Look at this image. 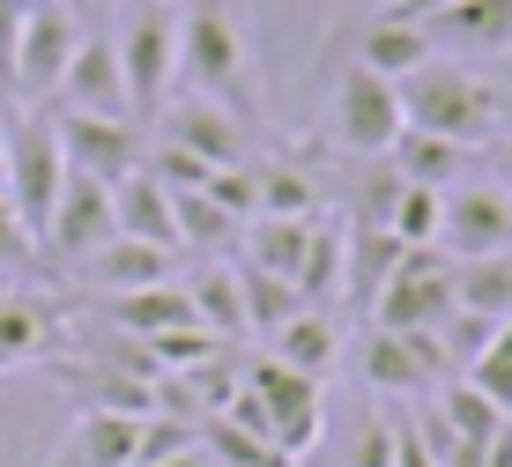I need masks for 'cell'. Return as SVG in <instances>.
<instances>
[{"label":"cell","mask_w":512,"mask_h":467,"mask_svg":"<svg viewBox=\"0 0 512 467\" xmlns=\"http://www.w3.org/2000/svg\"><path fill=\"white\" fill-rule=\"evenodd\" d=\"M179 82L201 97L231 104L253 127L260 119V82H253V38H245L238 0H179Z\"/></svg>","instance_id":"cell-1"},{"label":"cell","mask_w":512,"mask_h":467,"mask_svg":"<svg viewBox=\"0 0 512 467\" xmlns=\"http://www.w3.org/2000/svg\"><path fill=\"white\" fill-rule=\"evenodd\" d=\"M401 119H409L416 134H446V141L483 149V141H498L512 127V104L490 75H475L468 60H446V52H438L416 75H401Z\"/></svg>","instance_id":"cell-2"},{"label":"cell","mask_w":512,"mask_h":467,"mask_svg":"<svg viewBox=\"0 0 512 467\" xmlns=\"http://www.w3.org/2000/svg\"><path fill=\"white\" fill-rule=\"evenodd\" d=\"M0 141H8V201L30 223V238H45L52 208L67 186V149L45 104H0Z\"/></svg>","instance_id":"cell-3"},{"label":"cell","mask_w":512,"mask_h":467,"mask_svg":"<svg viewBox=\"0 0 512 467\" xmlns=\"http://www.w3.org/2000/svg\"><path fill=\"white\" fill-rule=\"evenodd\" d=\"M119 67H127V104L149 127L171 97H179V0H127L119 23Z\"/></svg>","instance_id":"cell-4"},{"label":"cell","mask_w":512,"mask_h":467,"mask_svg":"<svg viewBox=\"0 0 512 467\" xmlns=\"http://www.w3.org/2000/svg\"><path fill=\"white\" fill-rule=\"evenodd\" d=\"M401 82H386L379 67H364V60H342V75H334L327 89V141L342 156H386L401 141Z\"/></svg>","instance_id":"cell-5"},{"label":"cell","mask_w":512,"mask_h":467,"mask_svg":"<svg viewBox=\"0 0 512 467\" xmlns=\"http://www.w3.org/2000/svg\"><path fill=\"white\" fill-rule=\"evenodd\" d=\"M82 30H90V23H82L67 0H30L23 38H15V67H8V97L15 104H52V97H60Z\"/></svg>","instance_id":"cell-6"},{"label":"cell","mask_w":512,"mask_h":467,"mask_svg":"<svg viewBox=\"0 0 512 467\" xmlns=\"http://www.w3.org/2000/svg\"><path fill=\"white\" fill-rule=\"evenodd\" d=\"M446 312H453V253H438V245H409V253H401V267L386 275L379 304H372V327L431 334Z\"/></svg>","instance_id":"cell-7"},{"label":"cell","mask_w":512,"mask_h":467,"mask_svg":"<svg viewBox=\"0 0 512 467\" xmlns=\"http://www.w3.org/2000/svg\"><path fill=\"white\" fill-rule=\"evenodd\" d=\"M438 253L453 260L512 253V193L498 178H461V186L438 193Z\"/></svg>","instance_id":"cell-8"},{"label":"cell","mask_w":512,"mask_h":467,"mask_svg":"<svg viewBox=\"0 0 512 467\" xmlns=\"http://www.w3.org/2000/svg\"><path fill=\"white\" fill-rule=\"evenodd\" d=\"M245 386H253V401L268 408V430H275V445L290 460H305L312 445H320V379H305V371H290L282 356H253V371H245Z\"/></svg>","instance_id":"cell-9"},{"label":"cell","mask_w":512,"mask_h":467,"mask_svg":"<svg viewBox=\"0 0 512 467\" xmlns=\"http://www.w3.org/2000/svg\"><path fill=\"white\" fill-rule=\"evenodd\" d=\"M364 379H372L386 401H431L438 386L453 379L438 334H394V327H372L364 334Z\"/></svg>","instance_id":"cell-10"},{"label":"cell","mask_w":512,"mask_h":467,"mask_svg":"<svg viewBox=\"0 0 512 467\" xmlns=\"http://www.w3.org/2000/svg\"><path fill=\"white\" fill-rule=\"evenodd\" d=\"M104 238H119V215H112V186L90 171H67V186H60V208H52V223H45V238H38V253H52L75 275L82 260L97 253Z\"/></svg>","instance_id":"cell-11"},{"label":"cell","mask_w":512,"mask_h":467,"mask_svg":"<svg viewBox=\"0 0 512 467\" xmlns=\"http://www.w3.org/2000/svg\"><path fill=\"white\" fill-rule=\"evenodd\" d=\"M52 127H60V149H67V171H90V178H127L141 171V156H149V127L141 119H104V112H52Z\"/></svg>","instance_id":"cell-12"},{"label":"cell","mask_w":512,"mask_h":467,"mask_svg":"<svg viewBox=\"0 0 512 467\" xmlns=\"http://www.w3.org/2000/svg\"><path fill=\"white\" fill-rule=\"evenodd\" d=\"M164 141H179V149H193L201 164H216V171H231V164H253V127L231 112V104H216V97H201V89H186V97H171L164 112Z\"/></svg>","instance_id":"cell-13"},{"label":"cell","mask_w":512,"mask_h":467,"mask_svg":"<svg viewBox=\"0 0 512 467\" xmlns=\"http://www.w3.org/2000/svg\"><path fill=\"white\" fill-rule=\"evenodd\" d=\"M416 23L431 30V45L446 60H498V52H512V0H438V8H416Z\"/></svg>","instance_id":"cell-14"},{"label":"cell","mask_w":512,"mask_h":467,"mask_svg":"<svg viewBox=\"0 0 512 467\" xmlns=\"http://www.w3.org/2000/svg\"><path fill=\"white\" fill-rule=\"evenodd\" d=\"M60 112H104V119H134L127 104V67H119V45L104 30H82L75 60H67V82H60Z\"/></svg>","instance_id":"cell-15"},{"label":"cell","mask_w":512,"mask_h":467,"mask_svg":"<svg viewBox=\"0 0 512 467\" xmlns=\"http://www.w3.org/2000/svg\"><path fill=\"white\" fill-rule=\"evenodd\" d=\"M75 282L90 297H127V290H149V282H171V245H149V238H104L90 260L75 267Z\"/></svg>","instance_id":"cell-16"},{"label":"cell","mask_w":512,"mask_h":467,"mask_svg":"<svg viewBox=\"0 0 512 467\" xmlns=\"http://www.w3.org/2000/svg\"><path fill=\"white\" fill-rule=\"evenodd\" d=\"M349 60H364V67H379L386 82H401V75H416L423 60H438V45H431V30H423L409 8H379V15L357 23Z\"/></svg>","instance_id":"cell-17"},{"label":"cell","mask_w":512,"mask_h":467,"mask_svg":"<svg viewBox=\"0 0 512 467\" xmlns=\"http://www.w3.org/2000/svg\"><path fill=\"white\" fill-rule=\"evenodd\" d=\"M401 253H409V245H401L394 230L342 223V290H349V304H357L364 319H372V304H379V290H386V275L401 267Z\"/></svg>","instance_id":"cell-18"},{"label":"cell","mask_w":512,"mask_h":467,"mask_svg":"<svg viewBox=\"0 0 512 467\" xmlns=\"http://www.w3.org/2000/svg\"><path fill=\"white\" fill-rule=\"evenodd\" d=\"M52 334H60V312H52L45 297L15 290V282H0V379H8L15 364H52Z\"/></svg>","instance_id":"cell-19"},{"label":"cell","mask_w":512,"mask_h":467,"mask_svg":"<svg viewBox=\"0 0 512 467\" xmlns=\"http://www.w3.org/2000/svg\"><path fill=\"white\" fill-rule=\"evenodd\" d=\"M386 164H394L409 186H461L468 171H483V149H468V141H446V134H416V127H401V141L386 149Z\"/></svg>","instance_id":"cell-20"},{"label":"cell","mask_w":512,"mask_h":467,"mask_svg":"<svg viewBox=\"0 0 512 467\" xmlns=\"http://www.w3.org/2000/svg\"><path fill=\"white\" fill-rule=\"evenodd\" d=\"M141 453V416H112V408H82L75 438L60 445L52 467H134Z\"/></svg>","instance_id":"cell-21"},{"label":"cell","mask_w":512,"mask_h":467,"mask_svg":"<svg viewBox=\"0 0 512 467\" xmlns=\"http://www.w3.org/2000/svg\"><path fill=\"white\" fill-rule=\"evenodd\" d=\"M104 319H112V334H134V341H156V334H171V327H201V319H193L186 282H149V290L104 297Z\"/></svg>","instance_id":"cell-22"},{"label":"cell","mask_w":512,"mask_h":467,"mask_svg":"<svg viewBox=\"0 0 512 467\" xmlns=\"http://www.w3.org/2000/svg\"><path fill=\"white\" fill-rule=\"evenodd\" d=\"M312 230H320V215H253L245 238H238V260L297 282V267H305V253H312Z\"/></svg>","instance_id":"cell-23"},{"label":"cell","mask_w":512,"mask_h":467,"mask_svg":"<svg viewBox=\"0 0 512 467\" xmlns=\"http://www.w3.org/2000/svg\"><path fill=\"white\" fill-rule=\"evenodd\" d=\"M268 356H282L290 371H305V379H327L334 371V356H342V327H334V312H297V319H282V327L268 334Z\"/></svg>","instance_id":"cell-24"},{"label":"cell","mask_w":512,"mask_h":467,"mask_svg":"<svg viewBox=\"0 0 512 467\" xmlns=\"http://www.w3.org/2000/svg\"><path fill=\"white\" fill-rule=\"evenodd\" d=\"M112 215H119V230H127V238H149V245H171V253H179L171 193L156 186L149 171H127V178H112Z\"/></svg>","instance_id":"cell-25"},{"label":"cell","mask_w":512,"mask_h":467,"mask_svg":"<svg viewBox=\"0 0 512 467\" xmlns=\"http://www.w3.org/2000/svg\"><path fill=\"white\" fill-rule=\"evenodd\" d=\"M186 297H193V319H201L216 341H238V334H245L238 267H201V275H186Z\"/></svg>","instance_id":"cell-26"},{"label":"cell","mask_w":512,"mask_h":467,"mask_svg":"<svg viewBox=\"0 0 512 467\" xmlns=\"http://www.w3.org/2000/svg\"><path fill=\"white\" fill-rule=\"evenodd\" d=\"M431 401H438V416H446V430H453V438H468V445H490L498 430H512V416L490 401L483 386H468V379H446Z\"/></svg>","instance_id":"cell-27"},{"label":"cell","mask_w":512,"mask_h":467,"mask_svg":"<svg viewBox=\"0 0 512 467\" xmlns=\"http://www.w3.org/2000/svg\"><path fill=\"white\" fill-rule=\"evenodd\" d=\"M238 297H245V334H275L282 319L305 312L297 282H282V275H268V267H253V260H238Z\"/></svg>","instance_id":"cell-28"},{"label":"cell","mask_w":512,"mask_h":467,"mask_svg":"<svg viewBox=\"0 0 512 467\" xmlns=\"http://www.w3.org/2000/svg\"><path fill=\"white\" fill-rule=\"evenodd\" d=\"M453 304H468L483 319H512V253L453 260Z\"/></svg>","instance_id":"cell-29"},{"label":"cell","mask_w":512,"mask_h":467,"mask_svg":"<svg viewBox=\"0 0 512 467\" xmlns=\"http://www.w3.org/2000/svg\"><path fill=\"white\" fill-rule=\"evenodd\" d=\"M260 178V215H327V186L305 164H253Z\"/></svg>","instance_id":"cell-30"},{"label":"cell","mask_w":512,"mask_h":467,"mask_svg":"<svg viewBox=\"0 0 512 467\" xmlns=\"http://www.w3.org/2000/svg\"><path fill=\"white\" fill-rule=\"evenodd\" d=\"M201 445H208V460H216V467H297L275 438H260V430H245L231 416H208L201 423Z\"/></svg>","instance_id":"cell-31"},{"label":"cell","mask_w":512,"mask_h":467,"mask_svg":"<svg viewBox=\"0 0 512 467\" xmlns=\"http://www.w3.org/2000/svg\"><path fill=\"white\" fill-rule=\"evenodd\" d=\"M334 290H342V223H334V215H320L312 253H305V267H297V297H305L312 312H327Z\"/></svg>","instance_id":"cell-32"},{"label":"cell","mask_w":512,"mask_h":467,"mask_svg":"<svg viewBox=\"0 0 512 467\" xmlns=\"http://www.w3.org/2000/svg\"><path fill=\"white\" fill-rule=\"evenodd\" d=\"M171 223H179V245H231L238 238V223L223 215L216 201H208V186H193V193H171Z\"/></svg>","instance_id":"cell-33"},{"label":"cell","mask_w":512,"mask_h":467,"mask_svg":"<svg viewBox=\"0 0 512 467\" xmlns=\"http://www.w3.org/2000/svg\"><path fill=\"white\" fill-rule=\"evenodd\" d=\"M468 386H483L490 401L512 416V319H498V334H490V349L468 364Z\"/></svg>","instance_id":"cell-34"},{"label":"cell","mask_w":512,"mask_h":467,"mask_svg":"<svg viewBox=\"0 0 512 467\" xmlns=\"http://www.w3.org/2000/svg\"><path fill=\"white\" fill-rule=\"evenodd\" d=\"M394 238H401V245H438V186H409V178H401Z\"/></svg>","instance_id":"cell-35"},{"label":"cell","mask_w":512,"mask_h":467,"mask_svg":"<svg viewBox=\"0 0 512 467\" xmlns=\"http://www.w3.org/2000/svg\"><path fill=\"white\" fill-rule=\"evenodd\" d=\"M208 201H216L223 215H231V223L245 230L260 215V178H253V164H231V171H216L208 178Z\"/></svg>","instance_id":"cell-36"},{"label":"cell","mask_w":512,"mask_h":467,"mask_svg":"<svg viewBox=\"0 0 512 467\" xmlns=\"http://www.w3.org/2000/svg\"><path fill=\"white\" fill-rule=\"evenodd\" d=\"M30 260H38V238H30V223L15 215V201L0 193V275H23Z\"/></svg>","instance_id":"cell-37"},{"label":"cell","mask_w":512,"mask_h":467,"mask_svg":"<svg viewBox=\"0 0 512 467\" xmlns=\"http://www.w3.org/2000/svg\"><path fill=\"white\" fill-rule=\"evenodd\" d=\"M349 467H394V408L357 423V438H349Z\"/></svg>","instance_id":"cell-38"},{"label":"cell","mask_w":512,"mask_h":467,"mask_svg":"<svg viewBox=\"0 0 512 467\" xmlns=\"http://www.w3.org/2000/svg\"><path fill=\"white\" fill-rule=\"evenodd\" d=\"M394 467H438V445L416 423V408H394Z\"/></svg>","instance_id":"cell-39"},{"label":"cell","mask_w":512,"mask_h":467,"mask_svg":"<svg viewBox=\"0 0 512 467\" xmlns=\"http://www.w3.org/2000/svg\"><path fill=\"white\" fill-rule=\"evenodd\" d=\"M23 15H30V0H0V89H8V67H15V38H23Z\"/></svg>","instance_id":"cell-40"},{"label":"cell","mask_w":512,"mask_h":467,"mask_svg":"<svg viewBox=\"0 0 512 467\" xmlns=\"http://www.w3.org/2000/svg\"><path fill=\"white\" fill-rule=\"evenodd\" d=\"M483 178H498V186L512 193V127L498 141H483Z\"/></svg>","instance_id":"cell-41"},{"label":"cell","mask_w":512,"mask_h":467,"mask_svg":"<svg viewBox=\"0 0 512 467\" xmlns=\"http://www.w3.org/2000/svg\"><path fill=\"white\" fill-rule=\"evenodd\" d=\"M149 467H216V460H208V445H186V453H171V460H149Z\"/></svg>","instance_id":"cell-42"},{"label":"cell","mask_w":512,"mask_h":467,"mask_svg":"<svg viewBox=\"0 0 512 467\" xmlns=\"http://www.w3.org/2000/svg\"><path fill=\"white\" fill-rule=\"evenodd\" d=\"M67 8H75L82 23H90V15H104V8H119V0H67Z\"/></svg>","instance_id":"cell-43"},{"label":"cell","mask_w":512,"mask_h":467,"mask_svg":"<svg viewBox=\"0 0 512 467\" xmlns=\"http://www.w3.org/2000/svg\"><path fill=\"white\" fill-rule=\"evenodd\" d=\"M0 193H8V141H0Z\"/></svg>","instance_id":"cell-44"},{"label":"cell","mask_w":512,"mask_h":467,"mask_svg":"<svg viewBox=\"0 0 512 467\" xmlns=\"http://www.w3.org/2000/svg\"><path fill=\"white\" fill-rule=\"evenodd\" d=\"M394 8H409V15H416V8H438V0H394Z\"/></svg>","instance_id":"cell-45"}]
</instances>
